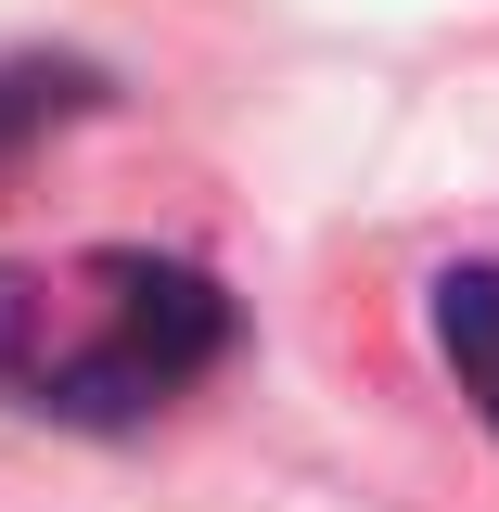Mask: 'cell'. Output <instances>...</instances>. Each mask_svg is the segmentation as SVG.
<instances>
[{
    "instance_id": "2",
    "label": "cell",
    "mask_w": 499,
    "mask_h": 512,
    "mask_svg": "<svg viewBox=\"0 0 499 512\" xmlns=\"http://www.w3.org/2000/svg\"><path fill=\"white\" fill-rule=\"evenodd\" d=\"M436 359H448V384L499 423V256H474V269L436 282Z\"/></svg>"
},
{
    "instance_id": "1",
    "label": "cell",
    "mask_w": 499,
    "mask_h": 512,
    "mask_svg": "<svg viewBox=\"0 0 499 512\" xmlns=\"http://www.w3.org/2000/svg\"><path fill=\"white\" fill-rule=\"evenodd\" d=\"M231 359V295L154 244H77L0 269V410L116 436Z\"/></svg>"
},
{
    "instance_id": "3",
    "label": "cell",
    "mask_w": 499,
    "mask_h": 512,
    "mask_svg": "<svg viewBox=\"0 0 499 512\" xmlns=\"http://www.w3.org/2000/svg\"><path fill=\"white\" fill-rule=\"evenodd\" d=\"M77 103H90V77H77V64H13V77H0V154H13V141H39V128H64Z\"/></svg>"
}]
</instances>
